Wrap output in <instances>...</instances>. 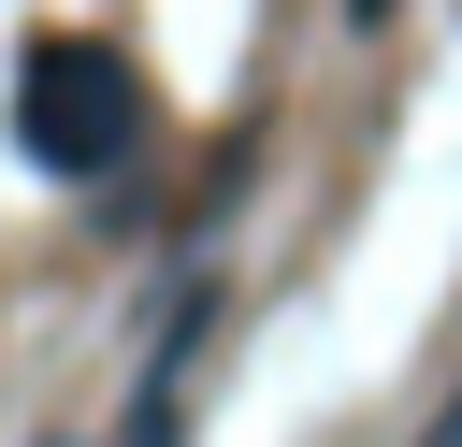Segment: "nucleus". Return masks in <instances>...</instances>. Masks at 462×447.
<instances>
[{
	"instance_id": "4",
	"label": "nucleus",
	"mask_w": 462,
	"mask_h": 447,
	"mask_svg": "<svg viewBox=\"0 0 462 447\" xmlns=\"http://www.w3.org/2000/svg\"><path fill=\"white\" fill-rule=\"evenodd\" d=\"M29 447H72V433H29Z\"/></svg>"
},
{
	"instance_id": "1",
	"label": "nucleus",
	"mask_w": 462,
	"mask_h": 447,
	"mask_svg": "<svg viewBox=\"0 0 462 447\" xmlns=\"http://www.w3.org/2000/svg\"><path fill=\"white\" fill-rule=\"evenodd\" d=\"M14 144H29L58 187L116 173V159L144 144V87H130V58H116V43H72V29H43V43L14 58Z\"/></svg>"
},
{
	"instance_id": "3",
	"label": "nucleus",
	"mask_w": 462,
	"mask_h": 447,
	"mask_svg": "<svg viewBox=\"0 0 462 447\" xmlns=\"http://www.w3.org/2000/svg\"><path fill=\"white\" fill-rule=\"evenodd\" d=\"M346 14H361V29H375V14H390V0H346Z\"/></svg>"
},
{
	"instance_id": "2",
	"label": "nucleus",
	"mask_w": 462,
	"mask_h": 447,
	"mask_svg": "<svg viewBox=\"0 0 462 447\" xmlns=\"http://www.w3.org/2000/svg\"><path fill=\"white\" fill-rule=\"evenodd\" d=\"M419 447H462V389H448V404H433V433H419Z\"/></svg>"
}]
</instances>
